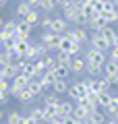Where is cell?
I'll return each instance as SVG.
<instances>
[{
    "instance_id": "1",
    "label": "cell",
    "mask_w": 118,
    "mask_h": 124,
    "mask_svg": "<svg viewBox=\"0 0 118 124\" xmlns=\"http://www.w3.org/2000/svg\"><path fill=\"white\" fill-rule=\"evenodd\" d=\"M39 41H44V44L48 46L50 52H54V50L58 52V46H60V35L48 29V31H42V37H39Z\"/></svg>"
},
{
    "instance_id": "2",
    "label": "cell",
    "mask_w": 118,
    "mask_h": 124,
    "mask_svg": "<svg viewBox=\"0 0 118 124\" xmlns=\"http://www.w3.org/2000/svg\"><path fill=\"white\" fill-rule=\"evenodd\" d=\"M106 60H108L106 54L100 52V50H95V48H87L85 50V62H89V64H101V66H104Z\"/></svg>"
},
{
    "instance_id": "3",
    "label": "cell",
    "mask_w": 118,
    "mask_h": 124,
    "mask_svg": "<svg viewBox=\"0 0 118 124\" xmlns=\"http://www.w3.org/2000/svg\"><path fill=\"white\" fill-rule=\"evenodd\" d=\"M89 93V89L85 87V83L83 81H77V83H73L68 87V97L73 99V101H77V99H81V97H85Z\"/></svg>"
},
{
    "instance_id": "4",
    "label": "cell",
    "mask_w": 118,
    "mask_h": 124,
    "mask_svg": "<svg viewBox=\"0 0 118 124\" xmlns=\"http://www.w3.org/2000/svg\"><path fill=\"white\" fill-rule=\"evenodd\" d=\"M66 35H70L75 41H79V44H83V46L89 44V33H87V29H85V27H77V25H75L73 29L66 31Z\"/></svg>"
},
{
    "instance_id": "5",
    "label": "cell",
    "mask_w": 118,
    "mask_h": 124,
    "mask_svg": "<svg viewBox=\"0 0 118 124\" xmlns=\"http://www.w3.org/2000/svg\"><path fill=\"white\" fill-rule=\"evenodd\" d=\"M27 83H29V79H27V77H23L21 72H19V75L13 79V83H10V95L19 97V93H21L23 89H27Z\"/></svg>"
},
{
    "instance_id": "6",
    "label": "cell",
    "mask_w": 118,
    "mask_h": 124,
    "mask_svg": "<svg viewBox=\"0 0 118 124\" xmlns=\"http://www.w3.org/2000/svg\"><path fill=\"white\" fill-rule=\"evenodd\" d=\"M89 48H95V50H100V52H104V54L108 52V50H112V48H110V44L100 35V33L89 35Z\"/></svg>"
},
{
    "instance_id": "7",
    "label": "cell",
    "mask_w": 118,
    "mask_h": 124,
    "mask_svg": "<svg viewBox=\"0 0 118 124\" xmlns=\"http://www.w3.org/2000/svg\"><path fill=\"white\" fill-rule=\"evenodd\" d=\"M60 10H62V17H64L68 23H75V21H77V15L81 13V6H77V4H73V2H68V4L62 6Z\"/></svg>"
},
{
    "instance_id": "8",
    "label": "cell",
    "mask_w": 118,
    "mask_h": 124,
    "mask_svg": "<svg viewBox=\"0 0 118 124\" xmlns=\"http://www.w3.org/2000/svg\"><path fill=\"white\" fill-rule=\"evenodd\" d=\"M50 31H54V33H58V35H64L66 31H68V21H66L64 17H54L52 21V27H50Z\"/></svg>"
},
{
    "instance_id": "9",
    "label": "cell",
    "mask_w": 118,
    "mask_h": 124,
    "mask_svg": "<svg viewBox=\"0 0 118 124\" xmlns=\"http://www.w3.org/2000/svg\"><path fill=\"white\" fill-rule=\"evenodd\" d=\"M108 25V23L104 21V17H101L100 13H95L93 17H89V23H87V29H91L93 33H97V31H101L104 27Z\"/></svg>"
},
{
    "instance_id": "10",
    "label": "cell",
    "mask_w": 118,
    "mask_h": 124,
    "mask_svg": "<svg viewBox=\"0 0 118 124\" xmlns=\"http://www.w3.org/2000/svg\"><path fill=\"white\" fill-rule=\"evenodd\" d=\"M15 33H17V19L4 21V25H2V39H10V37H15Z\"/></svg>"
},
{
    "instance_id": "11",
    "label": "cell",
    "mask_w": 118,
    "mask_h": 124,
    "mask_svg": "<svg viewBox=\"0 0 118 124\" xmlns=\"http://www.w3.org/2000/svg\"><path fill=\"white\" fill-rule=\"evenodd\" d=\"M60 106V103H58ZM58 106H44V120L46 124H50L52 120H56L58 116H60V108Z\"/></svg>"
},
{
    "instance_id": "12",
    "label": "cell",
    "mask_w": 118,
    "mask_h": 124,
    "mask_svg": "<svg viewBox=\"0 0 118 124\" xmlns=\"http://www.w3.org/2000/svg\"><path fill=\"white\" fill-rule=\"evenodd\" d=\"M104 75L108 77V79H114V77H118V62L112 60V58H108L104 64Z\"/></svg>"
},
{
    "instance_id": "13",
    "label": "cell",
    "mask_w": 118,
    "mask_h": 124,
    "mask_svg": "<svg viewBox=\"0 0 118 124\" xmlns=\"http://www.w3.org/2000/svg\"><path fill=\"white\" fill-rule=\"evenodd\" d=\"M101 37L110 44V48H114V41H116V29H112V25H106L101 31H97Z\"/></svg>"
},
{
    "instance_id": "14",
    "label": "cell",
    "mask_w": 118,
    "mask_h": 124,
    "mask_svg": "<svg viewBox=\"0 0 118 124\" xmlns=\"http://www.w3.org/2000/svg\"><path fill=\"white\" fill-rule=\"evenodd\" d=\"M85 66H87L85 58L75 56V58H73V62H70V72H73V75H81V72H85Z\"/></svg>"
},
{
    "instance_id": "15",
    "label": "cell",
    "mask_w": 118,
    "mask_h": 124,
    "mask_svg": "<svg viewBox=\"0 0 118 124\" xmlns=\"http://www.w3.org/2000/svg\"><path fill=\"white\" fill-rule=\"evenodd\" d=\"M68 81L66 79H56L54 81V85H52V91L56 93V95H64V93H68Z\"/></svg>"
},
{
    "instance_id": "16",
    "label": "cell",
    "mask_w": 118,
    "mask_h": 124,
    "mask_svg": "<svg viewBox=\"0 0 118 124\" xmlns=\"http://www.w3.org/2000/svg\"><path fill=\"white\" fill-rule=\"evenodd\" d=\"M27 89H31V91L35 93V95H44V87H42V81H39V77H33V79H29V83H27Z\"/></svg>"
},
{
    "instance_id": "17",
    "label": "cell",
    "mask_w": 118,
    "mask_h": 124,
    "mask_svg": "<svg viewBox=\"0 0 118 124\" xmlns=\"http://www.w3.org/2000/svg\"><path fill=\"white\" fill-rule=\"evenodd\" d=\"M19 72H21V70H19L17 62H15V64H6V66H2V77H4L6 81H8V79H15Z\"/></svg>"
},
{
    "instance_id": "18",
    "label": "cell",
    "mask_w": 118,
    "mask_h": 124,
    "mask_svg": "<svg viewBox=\"0 0 118 124\" xmlns=\"http://www.w3.org/2000/svg\"><path fill=\"white\" fill-rule=\"evenodd\" d=\"M37 8L42 10L44 15H52V13H54V8H56V0H39Z\"/></svg>"
},
{
    "instance_id": "19",
    "label": "cell",
    "mask_w": 118,
    "mask_h": 124,
    "mask_svg": "<svg viewBox=\"0 0 118 124\" xmlns=\"http://www.w3.org/2000/svg\"><path fill=\"white\" fill-rule=\"evenodd\" d=\"M60 116L62 118H68V116H73V112H75V103L73 101H64V99H60Z\"/></svg>"
},
{
    "instance_id": "20",
    "label": "cell",
    "mask_w": 118,
    "mask_h": 124,
    "mask_svg": "<svg viewBox=\"0 0 118 124\" xmlns=\"http://www.w3.org/2000/svg\"><path fill=\"white\" fill-rule=\"evenodd\" d=\"M42 99H44V106H58L60 103V95H56L54 91H46Z\"/></svg>"
},
{
    "instance_id": "21",
    "label": "cell",
    "mask_w": 118,
    "mask_h": 124,
    "mask_svg": "<svg viewBox=\"0 0 118 124\" xmlns=\"http://www.w3.org/2000/svg\"><path fill=\"white\" fill-rule=\"evenodd\" d=\"M85 72H87L89 77H93V79H97V77L104 75V66H101V64H89V62H87V66H85Z\"/></svg>"
},
{
    "instance_id": "22",
    "label": "cell",
    "mask_w": 118,
    "mask_h": 124,
    "mask_svg": "<svg viewBox=\"0 0 118 124\" xmlns=\"http://www.w3.org/2000/svg\"><path fill=\"white\" fill-rule=\"evenodd\" d=\"M35 97H37V95H35L31 89H23L17 99H19V103H31V101H35Z\"/></svg>"
},
{
    "instance_id": "23",
    "label": "cell",
    "mask_w": 118,
    "mask_h": 124,
    "mask_svg": "<svg viewBox=\"0 0 118 124\" xmlns=\"http://www.w3.org/2000/svg\"><path fill=\"white\" fill-rule=\"evenodd\" d=\"M33 8V6L29 4V2H19L17 4V8H15V13H17V17L19 19H25L27 15H29V10Z\"/></svg>"
},
{
    "instance_id": "24",
    "label": "cell",
    "mask_w": 118,
    "mask_h": 124,
    "mask_svg": "<svg viewBox=\"0 0 118 124\" xmlns=\"http://www.w3.org/2000/svg\"><path fill=\"white\" fill-rule=\"evenodd\" d=\"M25 21L29 23V25H33V27H35L39 21H42V13H39V8H31V10H29V15L25 17Z\"/></svg>"
},
{
    "instance_id": "25",
    "label": "cell",
    "mask_w": 118,
    "mask_h": 124,
    "mask_svg": "<svg viewBox=\"0 0 118 124\" xmlns=\"http://www.w3.org/2000/svg\"><path fill=\"white\" fill-rule=\"evenodd\" d=\"M29 46H31V41H17V44H15V52H17V56L19 58H25Z\"/></svg>"
},
{
    "instance_id": "26",
    "label": "cell",
    "mask_w": 118,
    "mask_h": 124,
    "mask_svg": "<svg viewBox=\"0 0 118 124\" xmlns=\"http://www.w3.org/2000/svg\"><path fill=\"white\" fill-rule=\"evenodd\" d=\"M6 122H10V124H23V114L19 110H10L8 114H6Z\"/></svg>"
},
{
    "instance_id": "27",
    "label": "cell",
    "mask_w": 118,
    "mask_h": 124,
    "mask_svg": "<svg viewBox=\"0 0 118 124\" xmlns=\"http://www.w3.org/2000/svg\"><path fill=\"white\" fill-rule=\"evenodd\" d=\"M73 58H75V56H70L68 52H60V50L56 52V60H58V64H64V66H70Z\"/></svg>"
},
{
    "instance_id": "28",
    "label": "cell",
    "mask_w": 118,
    "mask_h": 124,
    "mask_svg": "<svg viewBox=\"0 0 118 124\" xmlns=\"http://www.w3.org/2000/svg\"><path fill=\"white\" fill-rule=\"evenodd\" d=\"M54 77H56V79H66V77H68V72H70V66H64V64H58L56 68H54Z\"/></svg>"
},
{
    "instance_id": "29",
    "label": "cell",
    "mask_w": 118,
    "mask_h": 124,
    "mask_svg": "<svg viewBox=\"0 0 118 124\" xmlns=\"http://www.w3.org/2000/svg\"><path fill=\"white\" fill-rule=\"evenodd\" d=\"M110 99H112V91H104V93H100V97H97V103H100L101 110H106V108H108Z\"/></svg>"
},
{
    "instance_id": "30",
    "label": "cell",
    "mask_w": 118,
    "mask_h": 124,
    "mask_svg": "<svg viewBox=\"0 0 118 124\" xmlns=\"http://www.w3.org/2000/svg\"><path fill=\"white\" fill-rule=\"evenodd\" d=\"M29 114L33 116L37 122H46V120H44V106H35V108H31Z\"/></svg>"
},
{
    "instance_id": "31",
    "label": "cell",
    "mask_w": 118,
    "mask_h": 124,
    "mask_svg": "<svg viewBox=\"0 0 118 124\" xmlns=\"http://www.w3.org/2000/svg\"><path fill=\"white\" fill-rule=\"evenodd\" d=\"M116 8L118 6L114 4V0H104L100 4V10H97V13H112V10H116Z\"/></svg>"
},
{
    "instance_id": "32",
    "label": "cell",
    "mask_w": 118,
    "mask_h": 124,
    "mask_svg": "<svg viewBox=\"0 0 118 124\" xmlns=\"http://www.w3.org/2000/svg\"><path fill=\"white\" fill-rule=\"evenodd\" d=\"M73 116H75L77 120H85V118L89 116V112L85 110L83 106H79V103H75V112H73Z\"/></svg>"
},
{
    "instance_id": "33",
    "label": "cell",
    "mask_w": 118,
    "mask_h": 124,
    "mask_svg": "<svg viewBox=\"0 0 118 124\" xmlns=\"http://www.w3.org/2000/svg\"><path fill=\"white\" fill-rule=\"evenodd\" d=\"M104 112H108V114H114V112H118V93H112V99H110L108 108H106Z\"/></svg>"
},
{
    "instance_id": "34",
    "label": "cell",
    "mask_w": 118,
    "mask_h": 124,
    "mask_svg": "<svg viewBox=\"0 0 118 124\" xmlns=\"http://www.w3.org/2000/svg\"><path fill=\"white\" fill-rule=\"evenodd\" d=\"M42 60H44V64L48 66V70H54V68L58 66V60H56V56H50V54H46V56L42 58Z\"/></svg>"
},
{
    "instance_id": "35",
    "label": "cell",
    "mask_w": 118,
    "mask_h": 124,
    "mask_svg": "<svg viewBox=\"0 0 118 124\" xmlns=\"http://www.w3.org/2000/svg\"><path fill=\"white\" fill-rule=\"evenodd\" d=\"M87 23H89V15H85L83 10L77 15V21H75V25L77 27H87Z\"/></svg>"
},
{
    "instance_id": "36",
    "label": "cell",
    "mask_w": 118,
    "mask_h": 124,
    "mask_svg": "<svg viewBox=\"0 0 118 124\" xmlns=\"http://www.w3.org/2000/svg\"><path fill=\"white\" fill-rule=\"evenodd\" d=\"M52 21H54V17H52V15H44V17H42V21H39L42 29H44V31H48L50 27H52Z\"/></svg>"
},
{
    "instance_id": "37",
    "label": "cell",
    "mask_w": 118,
    "mask_h": 124,
    "mask_svg": "<svg viewBox=\"0 0 118 124\" xmlns=\"http://www.w3.org/2000/svg\"><path fill=\"white\" fill-rule=\"evenodd\" d=\"M23 124H42V122H37L31 114H27V116H23Z\"/></svg>"
},
{
    "instance_id": "38",
    "label": "cell",
    "mask_w": 118,
    "mask_h": 124,
    "mask_svg": "<svg viewBox=\"0 0 118 124\" xmlns=\"http://www.w3.org/2000/svg\"><path fill=\"white\" fill-rule=\"evenodd\" d=\"M8 97H10V91H0V103H2V106L8 101Z\"/></svg>"
},
{
    "instance_id": "39",
    "label": "cell",
    "mask_w": 118,
    "mask_h": 124,
    "mask_svg": "<svg viewBox=\"0 0 118 124\" xmlns=\"http://www.w3.org/2000/svg\"><path fill=\"white\" fill-rule=\"evenodd\" d=\"M0 91H10V85L6 79H0Z\"/></svg>"
},
{
    "instance_id": "40",
    "label": "cell",
    "mask_w": 118,
    "mask_h": 124,
    "mask_svg": "<svg viewBox=\"0 0 118 124\" xmlns=\"http://www.w3.org/2000/svg\"><path fill=\"white\" fill-rule=\"evenodd\" d=\"M64 124H83L81 120H77L75 116H68V118H64Z\"/></svg>"
},
{
    "instance_id": "41",
    "label": "cell",
    "mask_w": 118,
    "mask_h": 124,
    "mask_svg": "<svg viewBox=\"0 0 118 124\" xmlns=\"http://www.w3.org/2000/svg\"><path fill=\"white\" fill-rule=\"evenodd\" d=\"M110 58L118 62V48H112V50H110Z\"/></svg>"
},
{
    "instance_id": "42",
    "label": "cell",
    "mask_w": 118,
    "mask_h": 124,
    "mask_svg": "<svg viewBox=\"0 0 118 124\" xmlns=\"http://www.w3.org/2000/svg\"><path fill=\"white\" fill-rule=\"evenodd\" d=\"M50 124H64V118H62V116H58V118H56V120H52Z\"/></svg>"
},
{
    "instance_id": "43",
    "label": "cell",
    "mask_w": 118,
    "mask_h": 124,
    "mask_svg": "<svg viewBox=\"0 0 118 124\" xmlns=\"http://www.w3.org/2000/svg\"><path fill=\"white\" fill-rule=\"evenodd\" d=\"M27 2H29V4L33 6V8H37V4H39V0H27Z\"/></svg>"
},
{
    "instance_id": "44",
    "label": "cell",
    "mask_w": 118,
    "mask_h": 124,
    "mask_svg": "<svg viewBox=\"0 0 118 124\" xmlns=\"http://www.w3.org/2000/svg\"><path fill=\"white\" fill-rule=\"evenodd\" d=\"M70 2H73V4H77V6H81V4L85 2V0H70Z\"/></svg>"
},
{
    "instance_id": "45",
    "label": "cell",
    "mask_w": 118,
    "mask_h": 124,
    "mask_svg": "<svg viewBox=\"0 0 118 124\" xmlns=\"http://www.w3.org/2000/svg\"><path fill=\"white\" fill-rule=\"evenodd\" d=\"M6 2H8V0H0V8H4V6H6Z\"/></svg>"
},
{
    "instance_id": "46",
    "label": "cell",
    "mask_w": 118,
    "mask_h": 124,
    "mask_svg": "<svg viewBox=\"0 0 118 124\" xmlns=\"http://www.w3.org/2000/svg\"><path fill=\"white\" fill-rule=\"evenodd\" d=\"M106 124H118V122H116V120L112 118V120H106Z\"/></svg>"
},
{
    "instance_id": "47",
    "label": "cell",
    "mask_w": 118,
    "mask_h": 124,
    "mask_svg": "<svg viewBox=\"0 0 118 124\" xmlns=\"http://www.w3.org/2000/svg\"><path fill=\"white\" fill-rule=\"evenodd\" d=\"M114 48H118V31H116V41H114Z\"/></svg>"
},
{
    "instance_id": "48",
    "label": "cell",
    "mask_w": 118,
    "mask_h": 124,
    "mask_svg": "<svg viewBox=\"0 0 118 124\" xmlns=\"http://www.w3.org/2000/svg\"><path fill=\"white\" fill-rule=\"evenodd\" d=\"M112 118H114V120L118 122V112H114V114H112Z\"/></svg>"
},
{
    "instance_id": "49",
    "label": "cell",
    "mask_w": 118,
    "mask_h": 124,
    "mask_svg": "<svg viewBox=\"0 0 118 124\" xmlns=\"http://www.w3.org/2000/svg\"><path fill=\"white\" fill-rule=\"evenodd\" d=\"M2 122H4V120H2V110H0V124H2Z\"/></svg>"
},
{
    "instance_id": "50",
    "label": "cell",
    "mask_w": 118,
    "mask_h": 124,
    "mask_svg": "<svg viewBox=\"0 0 118 124\" xmlns=\"http://www.w3.org/2000/svg\"><path fill=\"white\" fill-rule=\"evenodd\" d=\"M2 25H4V21H2V17H0V29H2Z\"/></svg>"
},
{
    "instance_id": "51",
    "label": "cell",
    "mask_w": 118,
    "mask_h": 124,
    "mask_svg": "<svg viewBox=\"0 0 118 124\" xmlns=\"http://www.w3.org/2000/svg\"><path fill=\"white\" fill-rule=\"evenodd\" d=\"M0 79H4V77H2V66H0Z\"/></svg>"
},
{
    "instance_id": "52",
    "label": "cell",
    "mask_w": 118,
    "mask_h": 124,
    "mask_svg": "<svg viewBox=\"0 0 118 124\" xmlns=\"http://www.w3.org/2000/svg\"><path fill=\"white\" fill-rule=\"evenodd\" d=\"M95 2H97V4H101V2H104V0H95Z\"/></svg>"
},
{
    "instance_id": "53",
    "label": "cell",
    "mask_w": 118,
    "mask_h": 124,
    "mask_svg": "<svg viewBox=\"0 0 118 124\" xmlns=\"http://www.w3.org/2000/svg\"><path fill=\"white\" fill-rule=\"evenodd\" d=\"M0 41H2V29H0Z\"/></svg>"
},
{
    "instance_id": "54",
    "label": "cell",
    "mask_w": 118,
    "mask_h": 124,
    "mask_svg": "<svg viewBox=\"0 0 118 124\" xmlns=\"http://www.w3.org/2000/svg\"><path fill=\"white\" fill-rule=\"evenodd\" d=\"M114 4H116V6H118V0H114Z\"/></svg>"
},
{
    "instance_id": "55",
    "label": "cell",
    "mask_w": 118,
    "mask_h": 124,
    "mask_svg": "<svg viewBox=\"0 0 118 124\" xmlns=\"http://www.w3.org/2000/svg\"><path fill=\"white\" fill-rule=\"evenodd\" d=\"M2 124H10V122H6V120H4V122H2Z\"/></svg>"
},
{
    "instance_id": "56",
    "label": "cell",
    "mask_w": 118,
    "mask_h": 124,
    "mask_svg": "<svg viewBox=\"0 0 118 124\" xmlns=\"http://www.w3.org/2000/svg\"><path fill=\"white\" fill-rule=\"evenodd\" d=\"M19 2H27V0H19Z\"/></svg>"
},
{
    "instance_id": "57",
    "label": "cell",
    "mask_w": 118,
    "mask_h": 124,
    "mask_svg": "<svg viewBox=\"0 0 118 124\" xmlns=\"http://www.w3.org/2000/svg\"><path fill=\"white\" fill-rule=\"evenodd\" d=\"M0 58H2V52H0Z\"/></svg>"
}]
</instances>
